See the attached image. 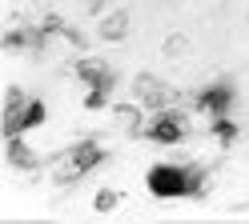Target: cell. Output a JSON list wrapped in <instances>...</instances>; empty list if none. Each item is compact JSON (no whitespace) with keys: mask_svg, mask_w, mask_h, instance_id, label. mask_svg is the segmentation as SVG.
<instances>
[{"mask_svg":"<svg viewBox=\"0 0 249 224\" xmlns=\"http://www.w3.org/2000/svg\"><path fill=\"white\" fill-rule=\"evenodd\" d=\"M149 192L157 200H181V196H193V168L185 164H153L145 176Z\"/></svg>","mask_w":249,"mask_h":224,"instance_id":"cell-1","label":"cell"},{"mask_svg":"<svg viewBox=\"0 0 249 224\" xmlns=\"http://www.w3.org/2000/svg\"><path fill=\"white\" fill-rule=\"evenodd\" d=\"M233 100H237V92H233L229 80H217V84L201 88V92L193 96L197 112H205V116H229V112H233Z\"/></svg>","mask_w":249,"mask_h":224,"instance_id":"cell-2","label":"cell"},{"mask_svg":"<svg viewBox=\"0 0 249 224\" xmlns=\"http://www.w3.org/2000/svg\"><path fill=\"white\" fill-rule=\"evenodd\" d=\"M145 136H149L153 144H181V136H185V120H181V112H169V108L153 112V120L145 124Z\"/></svg>","mask_w":249,"mask_h":224,"instance_id":"cell-3","label":"cell"},{"mask_svg":"<svg viewBox=\"0 0 249 224\" xmlns=\"http://www.w3.org/2000/svg\"><path fill=\"white\" fill-rule=\"evenodd\" d=\"M44 120H49L44 100H28L17 116H4V136H24V132H33V128H40Z\"/></svg>","mask_w":249,"mask_h":224,"instance_id":"cell-4","label":"cell"},{"mask_svg":"<svg viewBox=\"0 0 249 224\" xmlns=\"http://www.w3.org/2000/svg\"><path fill=\"white\" fill-rule=\"evenodd\" d=\"M72 72L81 76L89 88H105V92H113V88H117V76H113V68H108L105 60H97V56L76 60V64H72Z\"/></svg>","mask_w":249,"mask_h":224,"instance_id":"cell-5","label":"cell"},{"mask_svg":"<svg viewBox=\"0 0 249 224\" xmlns=\"http://www.w3.org/2000/svg\"><path fill=\"white\" fill-rule=\"evenodd\" d=\"M133 96H137L145 108H153V112H161V108L169 104V88H165L153 72H141V76L133 80Z\"/></svg>","mask_w":249,"mask_h":224,"instance_id":"cell-6","label":"cell"},{"mask_svg":"<svg viewBox=\"0 0 249 224\" xmlns=\"http://www.w3.org/2000/svg\"><path fill=\"white\" fill-rule=\"evenodd\" d=\"M4 160L20 172H36L40 168V156L24 144V136H4Z\"/></svg>","mask_w":249,"mask_h":224,"instance_id":"cell-7","label":"cell"},{"mask_svg":"<svg viewBox=\"0 0 249 224\" xmlns=\"http://www.w3.org/2000/svg\"><path fill=\"white\" fill-rule=\"evenodd\" d=\"M69 160H72V168L85 176V172H92L105 160V148H101L97 140H81V144H72V148H69Z\"/></svg>","mask_w":249,"mask_h":224,"instance_id":"cell-8","label":"cell"},{"mask_svg":"<svg viewBox=\"0 0 249 224\" xmlns=\"http://www.w3.org/2000/svg\"><path fill=\"white\" fill-rule=\"evenodd\" d=\"M97 36L108 40V44H121V40H129V12H108L97 20Z\"/></svg>","mask_w":249,"mask_h":224,"instance_id":"cell-9","label":"cell"},{"mask_svg":"<svg viewBox=\"0 0 249 224\" xmlns=\"http://www.w3.org/2000/svg\"><path fill=\"white\" fill-rule=\"evenodd\" d=\"M141 100H133V104H117L113 108V120H117V128L121 132H129V136H137V132H145V116H141Z\"/></svg>","mask_w":249,"mask_h":224,"instance_id":"cell-10","label":"cell"},{"mask_svg":"<svg viewBox=\"0 0 249 224\" xmlns=\"http://www.w3.org/2000/svg\"><path fill=\"white\" fill-rule=\"evenodd\" d=\"M161 52H165L169 60H181L185 52H189V36H185V32H173V36H165V44H161Z\"/></svg>","mask_w":249,"mask_h":224,"instance_id":"cell-11","label":"cell"},{"mask_svg":"<svg viewBox=\"0 0 249 224\" xmlns=\"http://www.w3.org/2000/svg\"><path fill=\"white\" fill-rule=\"evenodd\" d=\"M28 104V96H24V88H17V84H8V92H4V116H17V112Z\"/></svg>","mask_w":249,"mask_h":224,"instance_id":"cell-12","label":"cell"},{"mask_svg":"<svg viewBox=\"0 0 249 224\" xmlns=\"http://www.w3.org/2000/svg\"><path fill=\"white\" fill-rule=\"evenodd\" d=\"M213 136L221 144H233V140H237V124H233L229 116H213Z\"/></svg>","mask_w":249,"mask_h":224,"instance_id":"cell-13","label":"cell"},{"mask_svg":"<svg viewBox=\"0 0 249 224\" xmlns=\"http://www.w3.org/2000/svg\"><path fill=\"white\" fill-rule=\"evenodd\" d=\"M117 204H121V192H113V188H101L97 196H92V208H97V212H113Z\"/></svg>","mask_w":249,"mask_h":224,"instance_id":"cell-14","label":"cell"},{"mask_svg":"<svg viewBox=\"0 0 249 224\" xmlns=\"http://www.w3.org/2000/svg\"><path fill=\"white\" fill-rule=\"evenodd\" d=\"M105 104H108V92H105V88H89L85 108H89V112H97V108H105Z\"/></svg>","mask_w":249,"mask_h":224,"instance_id":"cell-15","label":"cell"}]
</instances>
